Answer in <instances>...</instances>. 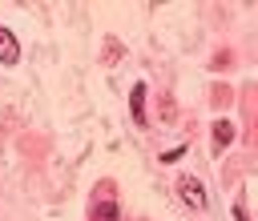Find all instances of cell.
Returning <instances> with one entry per match:
<instances>
[{"mask_svg": "<svg viewBox=\"0 0 258 221\" xmlns=\"http://www.w3.org/2000/svg\"><path fill=\"white\" fill-rule=\"evenodd\" d=\"M177 197H181L185 205H194V209H206V189H202V181H194V177H181V181H177Z\"/></svg>", "mask_w": 258, "mask_h": 221, "instance_id": "cell-2", "label": "cell"}, {"mask_svg": "<svg viewBox=\"0 0 258 221\" xmlns=\"http://www.w3.org/2000/svg\"><path fill=\"white\" fill-rule=\"evenodd\" d=\"M129 108H133V121H137V125H149V121H145V84H133Z\"/></svg>", "mask_w": 258, "mask_h": 221, "instance_id": "cell-4", "label": "cell"}, {"mask_svg": "<svg viewBox=\"0 0 258 221\" xmlns=\"http://www.w3.org/2000/svg\"><path fill=\"white\" fill-rule=\"evenodd\" d=\"M89 221H121V209H117V201H113L109 189L89 205Z\"/></svg>", "mask_w": 258, "mask_h": 221, "instance_id": "cell-1", "label": "cell"}, {"mask_svg": "<svg viewBox=\"0 0 258 221\" xmlns=\"http://www.w3.org/2000/svg\"><path fill=\"white\" fill-rule=\"evenodd\" d=\"M234 217H238V221H250V217H246V209H242V205H234Z\"/></svg>", "mask_w": 258, "mask_h": 221, "instance_id": "cell-6", "label": "cell"}, {"mask_svg": "<svg viewBox=\"0 0 258 221\" xmlns=\"http://www.w3.org/2000/svg\"><path fill=\"white\" fill-rule=\"evenodd\" d=\"M20 60V44H16V36L0 24V64H16Z\"/></svg>", "mask_w": 258, "mask_h": 221, "instance_id": "cell-3", "label": "cell"}, {"mask_svg": "<svg viewBox=\"0 0 258 221\" xmlns=\"http://www.w3.org/2000/svg\"><path fill=\"white\" fill-rule=\"evenodd\" d=\"M230 141H234V121H226V117H222V121H214V149L222 153Z\"/></svg>", "mask_w": 258, "mask_h": 221, "instance_id": "cell-5", "label": "cell"}]
</instances>
